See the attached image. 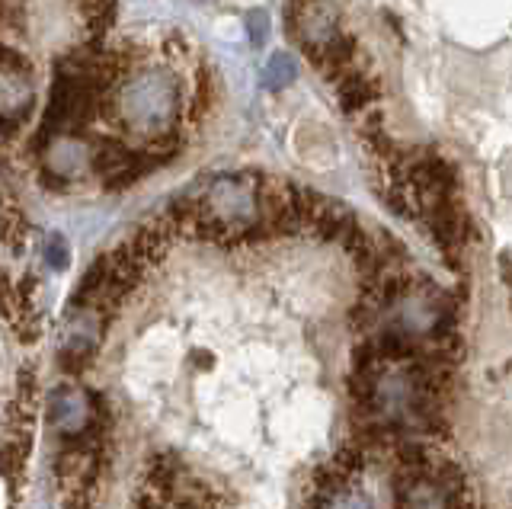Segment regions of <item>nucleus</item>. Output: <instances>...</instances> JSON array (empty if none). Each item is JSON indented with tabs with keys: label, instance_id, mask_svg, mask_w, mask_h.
<instances>
[{
	"label": "nucleus",
	"instance_id": "1",
	"mask_svg": "<svg viewBox=\"0 0 512 509\" xmlns=\"http://www.w3.org/2000/svg\"><path fill=\"white\" fill-rule=\"evenodd\" d=\"M180 84L170 71L148 68L132 74L112 100V113L128 132L144 141L170 138L176 119H180Z\"/></svg>",
	"mask_w": 512,
	"mask_h": 509
},
{
	"label": "nucleus",
	"instance_id": "8",
	"mask_svg": "<svg viewBox=\"0 0 512 509\" xmlns=\"http://www.w3.org/2000/svg\"><path fill=\"white\" fill-rule=\"evenodd\" d=\"M45 263L52 269H64L71 263V250H68V241H64L61 234H52L45 244Z\"/></svg>",
	"mask_w": 512,
	"mask_h": 509
},
{
	"label": "nucleus",
	"instance_id": "3",
	"mask_svg": "<svg viewBox=\"0 0 512 509\" xmlns=\"http://www.w3.org/2000/svg\"><path fill=\"white\" fill-rule=\"evenodd\" d=\"M336 90H340L343 113H362V109L378 97L372 77L362 74V71H349V68L340 74V84H336Z\"/></svg>",
	"mask_w": 512,
	"mask_h": 509
},
{
	"label": "nucleus",
	"instance_id": "6",
	"mask_svg": "<svg viewBox=\"0 0 512 509\" xmlns=\"http://www.w3.org/2000/svg\"><path fill=\"white\" fill-rule=\"evenodd\" d=\"M311 509H372V506H368V500L356 487L343 484V487H336L330 493H320V497H314Z\"/></svg>",
	"mask_w": 512,
	"mask_h": 509
},
{
	"label": "nucleus",
	"instance_id": "9",
	"mask_svg": "<svg viewBox=\"0 0 512 509\" xmlns=\"http://www.w3.org/2000/svg\"><path fill=\"white\" fill-rule=\"evenodd\" d=\"M23 17V0H0V23Z\"/></svg>",
	"mask_w": 512,
	"mask_h": 509
},
{
	"label": "nucleus",
	"instance_id": "5",
	"mask_svg": "<svg viewBox=\"0 0 512 509\" xmlns=\"http://www.w3.org/2000/svg\"><path fill=\"white\" fill-rule=\"evenodd\" d=\"M298 77V61L288 55V52H272L266 58V68H263V87L279 93L285 87H292Z\"/></svg>",
	"mask_w": 512,
	"mask_h": 509
},
{
	"label": "nucleus",
	"instance_id": "4",
	"mask_svg": "<svg viewBox=\"0 0 512 509\" xmlns=\"http://www.w3.org/2000/svg\"><path fill=\"white\" fill-rule=\"evenodd\" d=\"M45 148H48L45 151L48 154V170H58V173H77L90 161L87 151L80 148L77 141H71L68 135H55Z\"/></svg>",
	"mask_w": 512,
	"mask_h": 509
},
{
	"label": "nucleus",
	"instance_id": "7",
	"mask_svg": "<svg viewBox=\"0 0 512 509\" xmlns=\"http://www.w3.org/2000/svg\"><path fill=\"white\" fill-rule=\"evenodd\" d=\"M244 26H247V39H250L253 49H260V45L269 39V17H266V10H250Z\"/></svg>",
	"mask_w": 512,
	"mask_h": 509
},
{
	"label": "nucleus",
	"instance_id": "2",
	"mask_svg": "<svg viewBox=\"0 0 512 509\" xmlns=\"http://www.w3.org/2000/svg\"><path fill=\"white\" fill-rule=\"evenodd\" d=\"M96 420V410H90L87 394L80 388L64 385L52 394V423L64 439L84 436Z\"/></svg>",
	"mask_w": 512,
	"mask_h": 509
},
{
	"label": "nucleus",
	"instance_id": "11",
	"mask_svg": "<svg viewBox=\"0 0 512 509\" xmlns=\"http://www.w3.org/2000/svg\"><path fill=\"white\" fill-rule=\"evenodd\" d=\"M500 269H503V279H506V282H509V285H512V260H509V257H506V260H503V263H500Z\"/></svg>",
	"mask_w": 512,
	"mask_h": 509
},
{
	"label": "nucleus",
	"instance_id": "10",
	"mask_svg": "<svg viewBox=\"0 0 512 509\" xmlns=\"http://www.w3.org/2000/svg\"><path fill=\"white\" fill-rule=\"evenodd\" d=\"M20 55H16L13 49H7V45H0V71H4V68H10V65H20Z\"/></svg>",
	"mask_w": 512,
	"mask_h": 509
}]
</instances>
